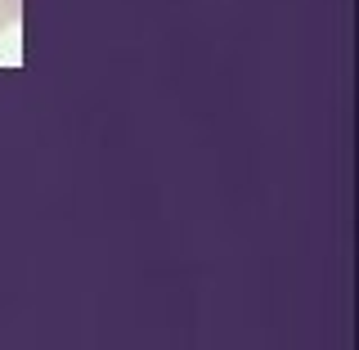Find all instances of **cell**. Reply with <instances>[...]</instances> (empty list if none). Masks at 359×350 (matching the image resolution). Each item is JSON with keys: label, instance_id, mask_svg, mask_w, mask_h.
I'll use <instances>...</instances> for the list:
<instances>
[{"label": "cell", "instance_id": "1", "mask_svg": "<svg viewBox=\"0 0 359 350\" xmlns=\"http://www.w3.org/2000/svg\"><path fill=\"white\" fill-rule=\"evenodd\" d=\"M18 5H22V0H0V36L18 22Z\"/></svg>", "mask_w": 359, "mask_h": 350}]
</instances>
